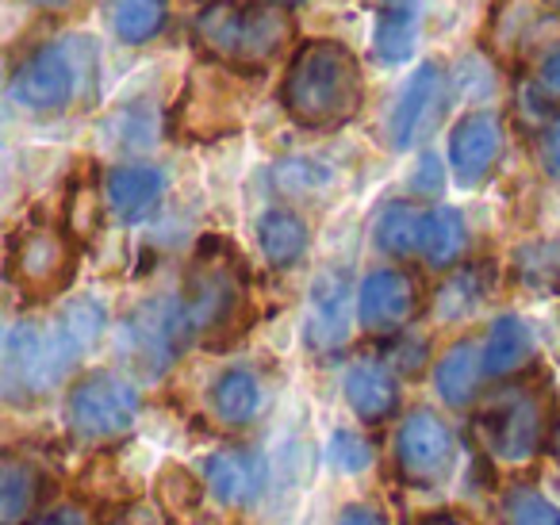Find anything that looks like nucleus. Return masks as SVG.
Instances as JSON below:
<instances>
[{
	"label": "nucleus",
	"instance_id": "cd10ccee",
	"mask_svg": "<svg viewBox=\"0 0 560 525\" xmlns=\"http://www.w3.org/2000/svg\"><path fill=\"white\" fill-rule=\"evenodd\" d=\"M112 35L127 47H147L170 24V0H108Z\"/></svg>",
	"mask_w": 560,
	"mask_h": 525
},
{
	"label": "nucleus",
	"instance_id": "dca6fc26",
	"mask_svg": "<svg viewBox=\"0 0 560 525\" xmlns=\"http://www.w3.org/2000/svg\"><path fill=\"white\" fill-rule=\"evenodd\" d=\"M203 483L223 506H254L265 491V456L257 448H219L203 460Z\"/></svg>",
	"mask_w": 560,
	"mask_h": 525
},
{
	"label": "nucleus",
	"instance_id": "a211bd4d",
	"mask_svg": "<svg viewBox=\"0 0 560 525\" xmlns=\"http://www.w3.org/2000/svg\"><path fill=\"white\" fill-rule=\"evenodd\" d=\"M346 330H350V284L342 272H323L307 303L304 341L315 353H330L346 341Z\"/></svg>",
	"mask_w": 560,
	"mask_h": 525
},
{
	"label": "nucleus",
	"instance_id": "2eb2a0df",
	"mask_svg": "<svg viewBox=\"0 0 560 525\" xmlns=\"http://www.w3.org/2000/svg\"><path fill=\"white\" fill-rule=\"evenodd\" d=\"M165 200V173L158 165L124 162L112 165L104 177V203H108L112 219L124 226H139L162 208Z\"/></svg>",
	"mask_w": 560,
	"mask_h": 525
},
{
	"label": "nucleus",
	"instance_id": "72a5a7b5",
	"mask_svg": "<svg viewBox=\"0 0 560 525\" xmlns=\"http://www.w3.org/2000/svg\"><path fill=\"white\" fill-rule=\"evenodd\" d=\"M534 150H537V162H541L545 177L560 185V119H552V124H545L541 131H537Z\"/></svg>",
	"mask_w": 560,
	"mask_h": 525
},
{
	"label": "nucleus",
	"instance_id": "2f4dec72",
	"mask_svg": "<svg viewBox=\"0 0 560 525\" xmlns=\"http://www.w3.org/2000/svg\"><path fill=\"white\" fill-rule=\"evenodd\" d=\"M330 464L338 471H346V476H358V471H365L373 464V445L365 438H358V433L338 430L330 438Z\"/></svg>",
	"mask_w": 560,
	"mask_h": 525
},
{
	"label": "nucleus",
	"instance_id": "c9c22d12",
	"mask_svg": "<svg viewBox=\"0 0 560 525\" xmlns=\"http://www.w3.org/2000/svg\"><path fill=\"white\" fill-rule=\"evenodd\" d=\"M411 185H415V192H419V196H438V192H442V162H438L434 154H422Z\"/></svg>",
	"mask_w": 560,
	"mask_h": 525
},
{
	"label": "nucleus",
	"instance_id": "6e6552de",
	"mask_svg": "<svg viewBox=\"0 0 560 525\" xmlns=\"http://www.w3.org/2000/svg\"><path fill=\"white\" fill-rule=\"evenodd\" d=\"M188 341H192V334H188L180 295L142 300L119 326V353L127 357V364H135L147 376H162Z\"/></svg>",
	"mask_w": 560,
	"mask_h": 525
},
{
	"label": "nucleus",
	"instance_id": "e433bc0d",
	"mask_svg": "<svg viewBox=\"0 0 560 525\" xmlns=\"http://www.w3.org/2000/svg\"><path fill=\"white\" fill-rule=\"evenodd\" d=\"M116 525H165V517L158 514V506H150V502H131V506L119 510Z\"/></svg>",
	"mask_w": 560,
	"mask_h": 525
},
{
	"label": "nucleus",
	"instance_id": "79ce46f5",
	"mask_svg": "<svg viewBox=\"0 0 560 525\" xmlns=\"http://www.w3.org/2000/svg\"><path fill=\"white\" fill-rule=\"evenodd\" d=\"M557 456H560V425H557Z\"/></svg>",
	"mask_w": 560,
	"mask_h": 525
},
{
	"label": "nucleus",
	"instance_id": "37998d69",
	"mask_svg": "<svg viewBox=\"0 0 560 525\" xmlns=\"http://www.w3.org/2000/svg\"><path fill=\"white\" fill-rule=\"evenodd\" d=\"M549 4H552V9H557V12H560V0H549Z\"/></svg>",
	"mask_w": 560,
	"mask_h": 525
},
{
	"label": "nucleus",
	"instance_id": "c85d7f7f",
	"mask_svg": "<svg viewBox=\"0 0 560 525\" xmlns=\"http://www.w3.org/2000/svg\"><path fill=\"white\" fill-rule=\"evenodd\" d=\"M511 277L514 284L529 288L537 295L560 292V238H534L514 246L511 254Z\"/></svg>",
	"mask_w": 560,
	"mask_h": 525
},
{
	"label": "nucleus",
	"instance_id": "b1692460",
	"mask_svg": "<svg viewBox=\"0 0 560 525\" xmlns=\"http://www.w3.org/2000/svg\"><path fill=\"white\" fill-rule=\"evenodd\" d=\"M495 288V265L476 261L457 269L442 288L434 292V315L438 323H457V318H468L472 311L483 307V300Z\"/></svg>",
	"mask_w": 560,
	"mask_h": 525
},
{
	"label": "nucleus",
	"instance_id": "c756f323",
	"mask_svg": "<svg viewBox=\"0 0 560 525\" xmlns=\"http://www.w3.org/2000/svg\"><path fill=\"white\" fill-rule=\"evenodd\" d=\"M503 525H560V506H552L534 487H511L499 502Z\"/></svg>",
	"mask_w": 560,
	"mask_h": 525
},
{
	"label": "nucleus",
	"instance_id": "412c9836",
	"mask_svg": "<svg viewBox=\"0 0 560 525\" xmlns=\"http://www.w3.org/2000/svg\"><path fill=\"white\" fill-rule=\"evenodd\" d=\"M257 246L272 269H296L312 246V226L292 208H269L257 219Z\"/></svg>",
	"mask_w": 560,
	"mask_h": 525
},
{
	"label": "nucleus",
	"instance_id": "473e14b6",
	"mask_svg": "<svg viewBox=\"0 0 560 525\" xmlns=\"http://www.w3.org/2000/svg\"><path fill=\"white\" fill-rule=\"evenodd\" d=\"M277 180H280V188H284V192L307 196V188L327 185V170H323V165H315V162H304V158H296V162L280 165Z\"/></svg>",
	"mask_w": 560,
	"mask_h": 525
},
{
	"label": "nucleus",
	"instance_id": "6ab92c4d",
	"mask_svg": "<svg viewBox=\"0 0 560 525\" xmlns=\"http://www.w3.org/2000/svg\"><path fill=\"white\" fill-rule=\"evenodd\" d=\"M373 58L381 66L411 62L419 47L422 27V0H373Z\"/></svg>",
	"mask_w": 560,
	"mask_h": 525
},
{
	"label": "nucleus",
	"instance_id": "aec40b11",
	"mask_svg": "<svg viewBox=\"0 0 560 525\" xmlns=\"http://www.w3.org/2000/svg\"><path fill=\"white\" fill-rule=\"evenodd\" d=\"M47 494V476L35 460L4 453L0 460V525H32Z\"/></svg>",
	"mask_w": 560,
	"mask_h": 525
},
{
	"label": "nucleus",
	"instance_id": "5701e85b",
	"mask_svg": "<svg viewBox=\"0 0 560 525\" xmlns=\"http://www.w3.org/2000/svg\"><path fill=\"white\" fill-rule=\"evenodd\" d=\"M534 353H537L534 330H529L518 315H499L495 323L488 326V334H483V369L495 380H506V376H514V372H522L534 361Z\"/></svg>",
	"mask_w": 560,
	"mask_h": 525
},
{
	"label": "nucleus",
	"instance_id": "bb28decb",
	"mask_svg": "<svg viewBox=\"0 0 560 525\" xmlns=\"http://www.w3.org/2000/svg\"><path fill=\"white\" fill-rule=\"evenodd\" d=\"M468 246V223L457 208H427V226H422V249L419 257L430 269H453Z\"/></svg>",
	"mask_w": 560,
	"mask_h": 525
},
{
	"label": "nucleus",
	"instance_id": "a878e982",
	"mask_svg": "<svg viewBox=\"0 0 560 525\" xmlns=\"http://www.w3.org/2000/svg\"><path fill=\"white\" fill-rule=\"evenodd\" d=\"M422 226H427V208L407 203V200L384 203L373 223V242L381 254L399 257V261H404V257H419Z\"/></svg>",
	"mask_w": 560,
	"mask_h": 525
},
{
	"label": "nucleus",
	"instance_id": "4be33fe9",
	"mask_svg": "<svg viewBox=\"0 0 560 525\" xmlns=\"http://www.w3.org/2000/svg\"><path fill=\"white\" fill-rule=\"evenodd\" d=\"M483 376H488V369H483V346H476L472 338H460L457 346H450L438 357L434 392L450 407H468L476 399V392H480Z\"/></svg>",
	"mask_w": 560,
	"mask_h": 525
},
{
	"label": "nucleus",
	"instance_id": "ddd939ff",
	"mask_svg": "<svg viewBox=\"0 0 560 525\" xmlns=\"http://www.w3.org/2000/svg\"><path fill=\"white\" fill-rule=\"evenodd\" d=\"M445 104V70L442 62H422L407 78L396 108L388 119V142L396 150H411L430 127L438 124V112Z\"/></svg>",
	"mask_w": 560,
	"mask_h": 525
},
{
	"label": "nucleus",
	"instance_id": "9d476101",
	"mask_svg": "<svg viewBox=\"0 0 560 525\" xmlns=\"http://www.w3.org/2000/svg\"><path fill=\"white\" fill-rule=\"evenodd\" d=\"M108 326V307L93 295H73L55 323L43 326V353H47V387H55L62 376H70L81 364V357L101 341Z\"/></svg>",
	"mask_w": 560,
	"mask_h": 525
},
{
	"label": "nucleus",
	"instance_id": "f3484780",
	"mask_svg": "<svg viewBox=\"0 0 560 525\" xmlns=\"http://www.w3.org/2000/svg\"><path fill=\"white\" fill-rule=\"evenodd\" d=\"M342 392H346V402L353 407V415L369 425L388 422L399 407L396 369H392L388 361H381V357H353V361L346 364Z\"/></svg>",
	"mask_w": 560,
	"mask_h": 525
},
{
	"label": "nucleus",
	"instance_id": "7ed1b4c3",
	"mask_svg": "<svg viewBox=\"0 0 560 525\" xmlns=\"http://www.w3.org/2000/svg\"><path fill=\"white\" fill-rule=\"evenodd\" d=\"M180 307L192 341L208 349H226L249 326V269L231 242L203 238L185 265Z\"/></svg>",
	"mask_w": 560,
	"mask_h": 525
},
{
	"label": "nucleus",
	"instance_id": "423d86ee",
	"mask_svg": "<svg viewBox=\"0 0 560 525\" xmlns=\"http://www.w3.org/2000/svg\"><path fill=\"white\" fill-rule=\"evenodd\" d=\"M78 277V242L66 226L27 223L9 242V280L27 295L43 303L62 295Z\"/></svg>",
	"mask_w": 560,
	"mask_h": 525
},
{
	"label": "nucleus",
	"instance_id": "4468645a",
	"mask_svg": "<svg viewBox=\"0 0 560 525\" xmlns=\"http://www.w3.org/2000/svg\"><path fill=\"white\" fill-rule=\"evenodd\" d=\"M0 376H4V399L24 402L47 387V353H43V326L32 318H20L4 334V353H0Z\"/></svg>",
	"mask_w": 560,
	"mask_h": 525
},
{
	"label": "nucleus",
	"instance_id": "f704fd0d",
	"mask_svg": "<svg viewBox=\"0 0 560 525\" xmlns=\"http://www.w3.org/2000/svg\"><path fill=\"white\" fill-rule=\"evenodd\" d=\"M335 525H392V522L381 502H350V506L335 517Z\"/></svg>",
	"mask_w": 560,
	"mask_h": 525
},
{
	"label": "nucleus",
	"instance_id": "58836bf2",
	"mask_svg": "<svg viewBox=\"0 0 560 525\" xmlns=\"http://www.w3.org/2000/svg\"><path fill=\"white\" fill-rule=\"evenodd\" d=\"M32 9L39 12H50V16H70V12H81L89 0H27Z\"/></svg>",
	"mask_w": 560,
	"mask_h": 525
},
{
	"label": "nucleus",
	"instance_id": "7c9ffc66",
	"mask_svg": "<svg viewBox=\"0 0 560 525\" xmlns=\"http://www.w3.org/2000/svg\"><path fill=\"white\" fill-rule=\"evenodd\" d=\"M529 104L545 116L560 112V43L541 55V62L534 66V81H529Z\"/></svg>",
	"mask_w": 560,
	"mask_h": 525
},
{
	"label": "nucleus",
	"instance_id": "20e7f679",
	"mask_svg": "<svg viewBox=\"0 0 560 525\" xmlns=\"http://www.w3.org/2000/svg\"><path fill=\"white\" fill-rule=\"evenodd\" d=\"M552 430V395L541 380H518L491 392L472 415V438L499 468H526Z\"/></svg>",
	"mask_w": 560,
	"mask_h": 525
},
{
	"label": "nucleus",
	"instance_id": "f03ea898",
	"mask_svg": "<svg viewBox=\"0 0 560 525\" xmlns=\"http://www.w3.org/2000/svg\"><path fill=\"white\" fill-rule=\"evenodd\" d=\"M192 43L219 70L265 73L296 43V20L261 0H208L192 16Z\"/></svg>",
	"mask_w": 560,
	"mask_h": 525
},
{
	"label": "nucleus",
	"instance_id": "9b49d317",
	"mask_svg": "<svg viewBox=\"0 0 560 525\" xmlns=\"http://www.w3.org/2000/svg\"><path fill=\"white\" fill-rule=\"evenodd\" d=\"M422 311V284L415 272L399 265L373 269L358 288V323L369 334H399L411 326Z\"/></svg>",
	"mask_w": 560,
	"mask_h": 525
},
{
	"label": "nucleus",
	"instance_id": "39448f33",
	"mask_svg": "<svg viewBox=\"0 0 560 525\" xmlns=\"http://www.w3.org/2000/svg\"><path fill=\"white\" fill-rule=\"evenodd\" d=\"M96 81V43L85 35L43 43L12 70L9 93L24 112L55 116L66 112Z\"/></svg>",
	"mask_w": 560,
	"mask_h": 525
},
{
	"label": "nucleus",
	"instance_id": "f8f14e48",
	"mask_svg": "<svg viewBox=\"0 0 560 525\" xmlns=\"http://www.w3.org/2000/svg\"><path fill=\"white\" fill-rule=\"evenodd\" d=\"M503 150H506V131H503L499 112L480 108V112L460 116L450 131L453 180H457L460 188H480L483 180L495 173Z\"/></svg>",
	"mask_w": 560,
	"mask_h": 525
},
{
	"label": "nucleus",
	"instance_id": "0eeeda50",
	"mask_svg": "<svg viewBox=\"0 0 560 525\" xmlns=\"http://www.w3.org/2000/svg\"><path fill=\"white\" fill-rule=\"evenodd\" d=\"M139 418V387L108 369L85 372L66 395V425L81 445L119 441Z\"/></svg>",
	"mask_w": 560,
	"mask_h": 525
},
{
	"label": "nucleus",
	"instance_id": "ea45409f",
	"mask_svg": "<svg viewBox=\"0 0 560 525\" xmlns=\"http://www.w3.org/2000/svg\"><path fill=\"white\" fill-rule=\"evenodd\" d=\"M419 525H468V522H465V517H460V514H445V510H442V514H430V517H422Z\"/></svg>",
	"mask_w": 560,
	"mask_h": 525
},
{
	"label": "nucleus",
	"instance_id": "a19ab883",
	"mask_svg": "<svg viewBox=\"0 0 560 525\" xmlns=\"http://www.w3.org/2000/svg\"><path fill=\"white\" fill-rule=\"evenodd\" d=\"M261 4H277V9H296V4H304V0H261Z\"/></svg>",
	"mask_w": 560,
	"mask_h": 525
},
{
	"label": "nucleus",
	"instance_id": "1a4fd4ad",
	"mask_svg": "<svg viewBox=\"0 0 560 525\" xmlns=\"http://www.w3.org/2000/svg\"><path fill=\"white\" fill-rule=\"evenodd\" d=\"M396 476L411 487H438L457 464V438L434 410H411L396 433Z\"/></svg>",
	"mask_w": 560,
	"mask_h": 525
},
{
	"label": "nucleus",
	"instance_id": "393cba45",
	"mask_svg": "<svg viewBox=\"0 0 560 525\" xmlns=\"http://www.w3.org/2000/svg\"><path fill=\"white\" fill-rule=\"evenodd\" d=\"M211 415L231 430H246L261 415V380L249 369H226L211 384Z\"/></svg>",
	"mask_w": 560,
	"mask_h": 525
},
{
	"label": "nucleus",
	"instance_id": "f257e3e1",
	"mask_svg": "<svg viewBox=\"0 0 560 525\" xmlns=\"http://www.w3.org/2000/svg\"><path fill=\"white\" fill-rule=\"evenodd\" d=\"M280 108L304 131H338L365 108V70L338 39H307L280 78Z\"/></svg>",
	"mask_w": 560,
	"mask_h": 525
},
{
	"label": "nucleus",
	"instance_id": "4c0bfd02",
	"mask_svg": "<svg viewBox=\"0 0 560 525\" xmlns=\"http://www.w3.org/2000/svg\"><path fill=\"white\" fill-rule=\"evenodd\" d=\"M32 525H89V517L81 514L78 506H55V510H47L43 517H35Z\"/></svg>",
	"mask_w": 560,
	"mask_h": 525
}]
</instances>
